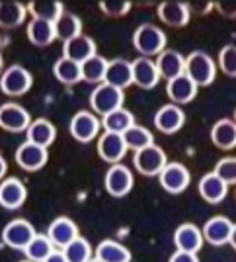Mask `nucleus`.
Masks as SVG:
<instances>
[{
    "mask_svg": "<svg viewBox=\"0 0 236 262\" xmlns=\"http://www.w3.org/2000/svg\"><path fill=\"white\" fill-rule=\"evenodd\" d=\"M168 37L164 30L150 22L140 24L139 28L133 33V47L140 53V57H158V55L166 49Z\"/></svg>",
    "mask_w": 236,
    "mask_h": 262,
    "instance_id": "nucleus-1",
    "label": "nucleus"
},
{
    "mask_svg": "<svg viewBox=\"0 0 236 262\" xmlns=\"http://www.w3.org/2000/svg\"><path fill=\"white\" fill-rule=\"evenodd\" d=\"M185 75L192 78L197 86H211L217 78V63L209 53L201 49L192 51L185 57Z\"/></svg>",
    "mask_w": 236,
    "mask_h": 262,
    "instance_id": "nucleus-2",
    "label": "nucleus"
},
{
    "mask_svg": "<svg viewBox=\"0 0 236 262\" xmlns=\"http://www.w3.org/2000/svg\"><path fill=\"white\" fill-rule=\"evenodd\" d=\"M123 102H125V90L109 86L106 82L98 84V86L90 92V108H92V112H94L96 116H100V118H104L107 114L123 108Z\"/></svg>",
    "mask_w": 236,
    "mask_h": 262,
    "instance_id": "nucleus-3",
    "label": "nucleus"
},
{
    "mask_svg": "<svg viewBox=\"0 0 236 262\" xmlns=\"http://www.w3.org/2000/svg\"><path fill=\"white\" fill-rule=\"evenodd\" d=\"M33 86V77L32 73L21 65H10L8 69L2 71L0 75V90L2 94L16 98V96H23L26 92H30Z\"/></svg>",
    "mask_w": 236,
    "mask_h": 262,
    "instance_id": "nucleus-4",
    "label": "nucleus"
},
{
    "mask_svg": "<svg viewBox=\"0 0 236 262\" xmlns=\"http://www.w3.org/2000/svg\"><path fill=\"white\" fill-rule=\"evenodd\" d=\"M68 131H70L73 139H76L78 143H90L100 137L102 120L98 118L94 112L80 110L68 121Z\"/></svg>",
    "mask_w": 236,
    "mask_h": 262,
    "instance_id": "nucleus-5",
    "label": "nucleus"
},
{
    "mask_svg": "<svg viewBox=\"0 0 236 262\" xmlns=\"http://www.w3.org/2000/svg\"><path fill=\"white\" fill-rule=\"evenodd\" d=\"M133 164L135 170L143 176H158L162 168L168 164V157L164 153L160 145H150L147 149H140L133 155Z\"/></svg>",
    "mask_w": 236,
    "mask_h": 262,
    "instance_id": "nucleus-6",
    "label": "nucleus"
},
{
    "mask_svg": "<svg viewBox=\"0 0 236 262\" xmlns=\"http://www.w3.org/2000/svg\"><path fill=\"white\" fill-rule=\"evenodd\" d=\"M158 182H160L164 192H168L172 196H178V194L185 192L187 186L192 184V172L182 163H168L158 174Z\"/></svg>",
    "mask_w": 236,
    "mask_h": 262,
    "instance_id": "nucleus-7",
    "label": "nucleus"
},
{
    "mask_svg": "<svg viewBox=\"0 0 236 262\" xmlns=\"http://www.w3.org/2000/svg\"><path fill=\"white\" fill-rule=\"evenodd\" d=\"M30 112L18 102H4L0 104V129L8 133H23L32 125Z\"/></svg>",
    "mask_w": 236,
    "mask_h": 262,
    "instance_id": "nucleus-8",
    "label": "nucleus"
},
{
    "mask_svg": "<svg viewBox=\"0 0 236 262\" xmlns=\"http://www.w3.org/2000/svg\"><path fill=\"white\" fill-rule=\"evenodd\" d=\"M0 235H2V243L6 247L23 252V249L30 245V241L37 235V231L28 219H12L10 223L4 225Z\"/></svg>",
    "mask_w": 236,
    "mask_h": 262,
    "instance_id": "nucleus-9",
    "label": "nucleus"
},
{
    "mask_svg": "<svg viewBox=\"0 0 236 262\" xmlns=\"http://www.w3.org/2000/svg\"><path fill=\"white\" fill-rule=\"evenodd\" d=\"M135 178H133V170L125 166V164H111L107 168L106 178H104V186H106L107 194L113 198H125L133 190Z\"/></svg>",
    "mask_w": 236,
    "mask_h": 262,
    "instance_id": "nucleus-10",
    "label": "nucleus"
},
{
    "mask_svg": "<svg viewBox=\"0 0 236 262\" xmlns=\"http://www.w3.org/2000/svg\"><path fill=\"white\" fill-rule=\"evenodd\" d=\"M26 200H28V188L21 182V178L6 176L0 182V208L16 211V209L23 208Z\"/></svg>",
    "mask_w": 236,
    "mask_h": 262,
    "instance_id": "nucleus-11",
    "label": "nucleus"
},
{
    "mask_svg": "<svg viewBox=\"0 0 236 262\" xmlns=\"http://www.w3.org/2000/svg\"><path fill=\"white\" fill-rule=\"evenodd\" d=\"M16 164L20 166L21 170H28V172H37L41 170L43 166L49 161V151L45 147H39V145H33L30 141H23L16 149Z\"/></svg>",
    "mask_w": 236,
    "mask_h": 262,
    "instance_id": "nucleus-12",
    "label": "nucleus"
},
{
    "mask_svg": "<svg viewBox=\"0 0 236 262\" xmlns=\"http://www.w3.org/2000/svg\"><path fill=\"white\" fill-rule=\"evenodd\" d=\"M96 149H98L100 159L109 164L121 163L129 151L127 145H125V139H123V135L111 133V131H104V133L98 137Z\"/></svg>",
    "mask_w": 236,
    "mask_h": 262,
    "instance_id": "nucleus-13",
    "label": "nucleus"
},
{
    "mask_svg": "<svg viewBox=\"0 0 236 262\" xmlns=\"http://www.w3.org/2000/svg\"><path fill=\"white\" fill-rule=\"evenodd\" d=\"M156 16L164 26L168 28H183L190 24L192 12L187 8V2H180V0H166L160 2L156 8Z\"/></svg>",
    "mask_w": 236,
    "mask_h": 262,
    "instance_id": "nucleus-14",
    "label": "nucleus"
},
{
    "mask_svg": "<svg viewBox=\"0 0 236 262\" xmlns=\"http://www.w3.org/2000/svg\"><path fill=\"white\" fill-rule=\"evenodd\" d=\"M183 123H185V112L182 110V106H176L172 102L164 104L154 114V127L164 135L178 133L183 127Z\"/></svg>",
    "mask_w": 236,
    "mask_h": 262,
    "instance_id": "nucleus-15",
    "label": "nucleus"
},
{
    "mask_svg": "<svg viewBox=\"0 0 236 262\" xmlns=\"http://www.w3.org/2000/svg\"><path fill=\"white\" fill-rule=\"evenodd\" d=\"M51 243L55 245V249L63 251L66 245H70L76 237H80V231H78V225L70 217H57L49 223L47 227V233H45Z\"/></svg>",
    "mask_w": 236,
    "mask_h": 262,
    "instance_id": "nucleus-16",
    "label": "nucleus"
},
{
    "mask_svg": "<svg viewBox=\"0 0 236 262\" xmlns=\"http://www.w3.org/2000/svg\"><path fill=\"white\" fill-rule=\"evenodd\" d=\"M203 243V233L195 223H182L174 231V247H176V251L197 254L201 251Z\"/></svg>",
    "mask_w": 236,
    "mask_h": 262,
    "instance_id": "nucleus-17",
    "label": "nucleus"
},
{
    "mask_svg": "<svg viewBox=\"0 0 236 262\" xmlns=\"http://www.w3.org/2000/svg\"><path fill=\"white\" fill-rule=\"evenodd\" d=\"M197 92H199V86L185 73L166 82V94L172 100V104H176V106H185V104L193 102Z\"/></svg>",
    "mask_w": 236,
    "mask_h": 262,
    "instance_id": "nucleus-18",
    "label": "nucleus"
},
{
    "mask_svg": "<svg viewBox=\"0 0 236 262\" xmlns=\"http://www.w3.org/2000/svg\"><path fill=\"white\" fill-rule=\"evenodd\" d=\"M131 69H133V84L143 90H150L160 82L156 63L149 57H137L135 61H131Z\"/></svg>",
    "mask_w": 236,
    "mask_h": 262,
    "instance_id": "nucleus-19",
    "label": "nucleus"
},
{
    "mask_svg": "<svg viewBox=\"0 0 236 262\" xmlns=\"http://www.w3.org/2000/svg\"><path fill=\"white\" fill-rule=\"evenodd\" d=\"M232 221L225 215H215V217L207 219V223L203 225V239L213 245V247H223V245H228L230 241V233H232Z\"/></svg>",
    "mask_w": 236,
    "mask_h": 262,
    "instance_id": "nucleus-20",
    "label": "nucleus"
},
{
    "mask_svg": "<svg viewBox=\"0 0 236 262\" xmlns=\"http://www.w3.org/2000/svg\"><path fill=\"white\" fill-rule=\"evenodd\" d=\"M156 69H158V75L160 78H166V82L172 78L180 77L185 73V57L176 49H164L158 57H156Z\"/></svg>",
    "mask_w": 236,
    "mask_h": 262,
    "instance_id": "nucleus-21",
    "label": "nucleus"
},
{
    "mask_svg": "<svg viewBox=\"0 0 236 262\" xmlns=\"http://www.w3.org/2000/svg\"><path fill=\"white\" fill-rule=\"evenodd\" d=\"M197 190H199V196L203 198L207 204H211V206H217V204L225 202V198L228 196V186L215 172H207V174L201 176V180L197 184Z\"/></svg>",
    "mask_w": 236,
    "mask_h": 262,
    "instance_id": "nucleus-22",
    "label": "nucleus"
},
{
    "mask_svg": "<svg viewBox=\"0 0 236 262\" xmlns=\"http://www.w3.org/2000/svg\"><path fill=\"white\" fill-rule=\"evenodd\" d=\"M96 53V41L92 37L84 35V33L75 37V39H70V41H66V43H63V57L75 61L78 65H82L84 61H88L90 57H94Z\"/></svg>",
    "mask_w": 236,
    "mask_h": 262,
    "instance_id": "nucleus-23",
    "label": "nucleus"
},
{
    "mask_svg": "<svg viewBox=\"0 0 236 262\" xmlns=\"http://www.w3.org/2000/svg\"><path fill=\"white\" fill-rule=\"evenodd\" d=\"M57 139V127L51 120L47 118H37L32 121V125L26 131V141L33 143V145H39L49 149Z\"/></svg>",
    "mask_w": 236,
    "mask_h": 262,
    "instance_id": "nucleus-24",
    "label": "nucleus"
},
{
    "mask_svg": "<svg viewBox=\"0 0 236 262\" xmlns=\"http://www.w3.org/2000/svg\"><path fill=\"white\" fill-rule=\"evenodd\" d=\"M104 82L109 86H115L119 90H125L133 84V69H131V61L127 59H113L107 63L106 78Z\"/></svg>",
    "mask_w": 236,
    "mask_h": 262,
    "instance_id": "nucleus-25",
    "label": "nucleus"
},
{
    "mask_svg": "<svg viewBox=\"0 0 236 262\" xmlns=\"http://www.w3.org/2000/svg\"><path fill=\"white\" fill-rule=\"evenodd\" d=\"M211 141L221 151L236 149V123L230 118H221L211 127Z\"/></svg>",
    "mask_w": 236,
    "mask_h": 262,
    "instance_id": "nucleus-26",
    "label": "nucleus"
},
{
    "mask_svg": "<svg viewBox=\"0 0 236 262\" xmlns=\"http://www.w3.org/2000/svg\"><path fill=\"white\" fill-rule=\"evenodd\" d=\"M28 6L18 0H0V28L14 30L20 28L28 18Z\"/></svg>",
    "mask_w": 236,
    "mask_h": 262,
    "instance_id": "nucleus-27",
    "label": "nucleus"
},
{
    "mask_svg": "<svg viewBox=\"0 0 236 262\" xmlns=\"http://www.w3.org/2000/svg\"><path fill=\"white\" fill-rule=\"evenodd\" d=\"M26 6H28V14L33 20H43V22L51 24L57 22V18L64 12V4L57 0H33V2H28Z\"/></svg>",
    "mask_w": 236,
    "mask_h": 262,
    "instance_id": "nucleus-28",
    "label": "nucleus"
},
{
    "mask_svg": "<svg viewBox=\"0 0 236 262\" xmlns=\"http://www.w3.org/2000/svg\"><path fill=\"white\" fill-rule=\"evenodd\" d=\"M55 26V35H57V39L59 41H70V39H75L78 35H82V20L73 14V12L64 10L59 18H57V22L53 24Z\"/></svg>",
    "mask_w": 236,
    "mask_h": 262,
    "instance_id": "nucleus-29",
    "label": "nucleus"
},
{
    "mask_svg": "<svg viewBox=\"0 0 236 262\" xmlns=\"http://www.w3.org/2000/svg\"><path fill=\"white\" fill-rule=\"evenodd\" d=\"M26 35H28V41L35 47H47L57 39L53 24L43 22V20H33V18L26 26Z\"/></svg>",
    "mask_w": 236,
    "mask_h": 262,
    "instance_id": "nucleus-30",
    "label": "nucleus"
},
{
    "mask_svg": "<svg viewBox=\"0 0 236 262\" xmlns=\"http://www.w3.org/2000/svg\"><path fill=\"white\" fill-rule=\"evenodd\" d=\"M94 256L104 262H131V251L113 239H104L94 249Z\"/></svg>",
    "mask_w": 236,
    "mask_h": 262,
    "instance_id": "nucleus-31",
    "label": "nucleus"
},
{
    "mask_svg": "<svg viewBox=\"0 0 236 262\" xmlns=\"http://www.w3.org/2000/svg\"><path fill=\"white\" fill-rule=\"evenodd\" d=\"M53 77L64 86H75L78 82H82V71H80L78 63L66 59V57H61L53 65Z\"/></svg>",
    "mask_w": 236,
    "mask_h": 262,
    "instance_id": "nucleus-32",
    "label": "nucleus"
},
{
    "mask_svg": "<svg viewBox=\"0 0 236 262\" xmlns=\"http://www.w3.org/2000/svg\"><path fill=\"white\" fill-rule=\"evenodd\" d=\"M107 61L106 57H102V55H94V57H90L88 61H84L82 65H80V71H82V80L88 82V84H102L104 82V78H106V71H107Z\"/></svg>",
    "mask_w": 236,
    "mask_h": 262,
    "instance_id": "nucleus-33",
    "label": "nucleus"
},
{
    "mask_svg": "<svg viewBox=\"0 0 236 262\" xmlns=\"http://www.w3.org/2000/svg\"><path fill=\"white\" fill-rule=\"evenodd\" d=\"M133 125H135V116L125 108H119L102 118L104 131H111V133H119V135H123Z\"/></svg>",
    "mask_w": 236,
    "mask_h": 262,
    "instance_id": "nucleus-34",
    "label": "nucleus"
},
{
    "mask_svg": "<svg viewBox=\"0 0 236 262\" xmlns=\"http://www.w3.org/2000/svg\"><path fill=\"white\" fill-rule=\"evenodd\" d=\"M123 139H125V145L131 151H140V149H147L150 145H154V135L152 131L143 127L139 123H135L133 127H129L125 133H123Z\"/></svg>",
    "mask_w": 236,
    "mask_h": 262,
    "instance_id": "nucleus-35",
    "label": "nucleus"
},
{
    "mask_svg": "<svg viewBox=\"0 0 236 262\" xmlns=\"http://www.w3.org/2000/svg\"><path fill=\"white\" fill-rule=\"evenodd\" d=\"M53 251H57V249H55V245L51 243V239H49L47 235H39V233H37V235L30 241V245L23 249V254H26L28 260L43 262Z\"/></svg>",
    "mask_w": 236,
    "mask_h": 262,
    "instance_id": "nucleus-36",
    "label": "nucleus"
},
{
    "mask_svg": "<svg viewBox=\"0 0 236 262\" xmlns=\"http://www.w3.org/2000/svg\"><path fill=\"white\" fill-rule=\"evenodd\" d=\"M66 262H90L94 258V247L84 237H76L70 245L63 249Z\"/></svg>",
    "mask_w": 236,
    "mask_h": 262,
    "instance_id": "nucleus-37",
    "label": "nucleus"
},
{
    "mask_svg": "<svg viewBox=\"0 0 236 262\" xmlns=\"http://www.w3.org/2000/svg\"><path fill=\"white\" fill-rule=\"evenodd\" d=\"M215 174L226 186H236V157H223L215 164Z\"/></svg>",
    "mask_w": 236,
    "mask_h": 262,
    "instance_id": "nucleus-38",
    "label": "nucleus"
},
{
    "mask_svg": "<svg viewBox=\"0 0 236 262\" xmlns=\"http://www.w3.org/2000/svg\"><path fill=\"white\" fill-rule=\"evenodd\" d=\"M219 69L225 73L226 77L236 78V45H225L219 51Z\"/></svg>",
    "mask_w": 236,
    "mask_h": 262,
    "instance_id": "nucleus-39",
    "label": "nucleus"
},
{
    "mask_svg": "<svg viewBox=\"0 0 236 262\" xmlns=\"http://www.w3.org/2000/svg\"><path fill=\"white\" fill-rule=\"evenodd\" d=\"M98 6L109 18H121V16H127L133 4L129 0H102Z\"/></svg>",
    "mask_w": 236,
    "mask_h": 262,
    "instance_id": "nucleus-40",
    "label": "nucleus"
},
{
    "mask_svg": "<svg viewBox=\"0 0 236 262\" xmlns=\"http://www.w3.org/2000/svg\"><path fill=\"white\" fill-rule=\"evenodd\" d=\"M215 10L223 18L236 20V0H219V2H215Z\"/></svg>",
    "mask_w": 236,
    "mask_h": 262,
    "instance_id": "nucleus-41",
    "label": "nucleus"
},
{
    "mask_svg": "<svg viewBox=\"0 0 236 262\" xmlns=\"http://www.w3.org/2000/svg\"><path fill=\"white\" fill-rule=\"evenodd\" d=\"M187 8L192 14H197V16H207L209 12L215 10V2H187Z\"/></svg>",
    "mask_w": 236,
    "mask_h": 262,
    "instance_id": "nucleus-42",
    "label": "nucleus"
},
{
    "mask_svg": "<svg viewBox=\"0 0 236 262\" xmlns=\"http://www.w3.org/2000/svg\"><path fill=\"white\" fill-rule=\"evenodd\" d=\"M168 262H199V256L193 254V252H183V251H176L172 254Z\"/></svg>",
    "mask_w": 236,
    "mask_h": 262,
    "instance_id": "nucleus-43",
    "label": "nucleus"
},
{
    "mask_svg": "<svg viewBox=\"0 0 236 262\" xmlns=\"http://www.w3.org/2000/svg\"><path fill=\"white\" fill-rule=\"evenodd\" d=\"M43 262H66V258H64L63 251H59V249H57V251L51 252V254H49Z\"/></svg>",
    "mask_w": 236,
    "mask_h": 262,
    "instance_id": "nucleus-44",
    "label": "nucleus"
},
{
    "mask_svg": "<svg viewBox=\"0 0 236 262\" xmlns=\"http://www.w3.org/2000/svg\"><path fill=\"white\" fill-rule=\"evenodd\" d=\"M6 170H8V163H6V159L0 153V182L6 178Z\"/></svg>",
    "mask_w": 236,
    "mask_h": 262,
    "instance_id": "nucleus-45",
    "label": "nucleus"
},
{
    "mask_svg": "<svg viewBox=\"0 0 236 262\" xmlns=\"http://www.w3.org/2000/svg\"><path fill=\"white\" fill-rule=\"evenodd\" d=\"M228 245L236 251V223L232 225V233H230V241H228Z\"/></svg>",
    "mask_w": 236,
    "mask_h": 262,
    "instance_id": "nucleus-46",
    "label": "nucleus"
},
{
    "mask_svg": "<svg viewBox=\"0 0 236 262\" xmlns=\"http://www.w3.org/2000/svg\"><path fill=\"white\" fill-rule=\"evenodd\" d=\"M0 75H2V53H0Z\"/></svg>",
    "mask_w": 236,
    "mask_h": 262,
    "instance_id": "nucleus-47",
    "label": "nucleus"
},
{
    "mask_svg": "<svg viewBox=\"0 0 236 262\" xmlns=\"http://www.w3.org/2000/svg\"><path fill=\"white\" fill-rule=\"evenodd\" d=\"M90 262H104V260H100V258H96V256H94V258H92Z\"/></svg>",
    "mask_w": 236,
    "mask_h": 262,
    "instance_id": "nucleus-48",
    "label": "nucleus"
},
{
    "mask_svg": "<svg viewBox=\"0 0 236 262\" xmlns=\"http://www.w3.org/2000/svg\"><path fill=\"white\" fill-rule=\"evenodd\" d=\"M232 120H234V123H236V108H234V118H232Z\"/></svg>",
    "mask_w": 236,
    "mask_h": 262,
    "instance_id": "nucleus-49",
    "label": "nucleus"
},
{
    "mask_svg": "<svg viewBox=\"0 0 236 262\" xmlns=\"http://www.w3.org/2000/svg\"><path fill=\"white\" fill-rule=\"evenodd\" d=\"M20 262H32V260H28V258H26V260H20Z\"/></svg>",
    "mask_w": 236,
    "mask_h": 262,
    "instance_id": "nucleus-50",
    "label": "nucleus"
},
{
    "mask_svg": "<svg viewBox=\"0 0 236 262\" xmlns=\"http://www.w3.org/2000/svg\"><path fill=\"white\" fill-rule=\"evenodd\" d=\"M234 198H236V192H234Z\"/></svg>",
    "mask_w": 236,
    "mask_h": 262,
    "instance_id": "nucleus-51",
    "label": "nucleus"
}]
</instances>
